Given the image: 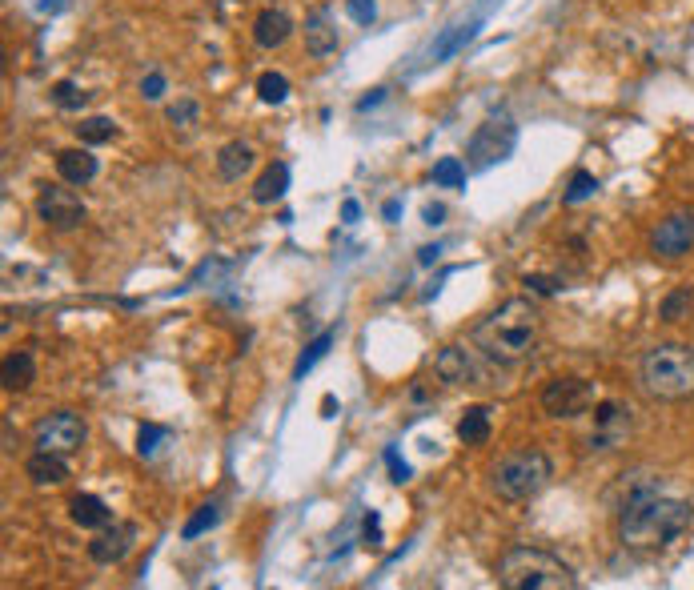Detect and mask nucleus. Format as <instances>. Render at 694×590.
Returning <instances> with one entry per match:
<instances>
[{
    "mask_svg": "<svg viewBox=\"0 0 694 590\" xmlns=\"http://www.w3.org/2000/svg\"><path fill=\"white\" fill-rule=\"evenodd\" d=\"M321 410H325V418H333V394L321 398Z\"/></svg>",
    "mask_w": 694,
    "mask_h": 590,
    "instance_id": "c03bdc74",
    "label": "nucleus"
},
{
    "mask_svg": "<svg viewBox=\"0 0 694 590\" xmlns=\"http://www.w3.org/2000/svg\"><path fill=\"white\" fill-rule=\"evenodd\" d=\"M650 249H654L658 257H666V261L686 257V253L694 249V213H690V209H678V213L662 217V221L654 225V233H650Z\"/></svg>",
    "mask_w": 694,
    "mask_h": 590,
    "instance_id": "9b49d317",
    "label": "nucleus"
},
{
    "mask_svg": "<svg viewBox=\"0 0 694 590\" xmlns=\"http://www.w3.org/2000/svg\"><path fill=\"white\" fill-rule=\"evenodd\" d=\"M257 97H261L265 105H281V101L289 97V81H285L281 73H261V77H257Z\"/></svg>",
    "mask_w": 694,
    "mask_h": 590,
    "instance_id": "c85d7f7f",
    "label": "nucleus"
},
{
    "mask_svg": "<svg viewBox=\"0 0 694 590\" xmlns=\"http://www.w3.org/2000/svg\"><path fill=\"white\" fill-rule=\"evenodd\" d=\"M289 37H293V21H289L281 9H265V13L253 21V41H257L261 49H281Z\"/></svg>",
    "mask_w": 694,
    "mask_h": 590,
    "instance_id": "a211bd4d",
    "label": "nucleus"
},
{
    "mask_svg": "<svg viewBox=\"0 0 694 590\" xmlns=\"http://www.w3.org/2000/svg\"><path fill=\"white\" fill-rule=\"evenodd\" d=\"M85 438H89V426H85V418L73 414V410H57V414L41 418L37 430H33V446H37V450L65 454V458L77 454V450L85 446Z\"/></svg>",
    "mask_w": 694,
    "mask_h": 590,
    "instance_id": "6e6552de",
    "label": "nucleus"
},
{
    "mask_svg": "<svg viewBox=\"0 0 694 590\" xmlns=\"http://www.w3.org/2000/svg\"><path fill=\"white\" fill-rule=\"evenodd\" d=\"M285 189H289V165H285V161H273V165L257 177V185H253V201H257V205H273V201L285 197Z\"/></svg>",
    "mask_w": 694,
    "mask_h": 590,
    "instance_id": "412c9836",
    "label": "nucleus"
},
{
    "mask_svg": "<svg viewBox=\"0 0 694 590\" xmlns=\"http://www.w3.org/2000/svg\"><path fill=\"white\" fill-rule=\"evenodd\" d=\"M434 185H442V189H462V185H466V165H462L458 157H442V161L434 165Z\"/></svg>",
    "mask_w": 694,
    "mask_h": 590,
    "instance_id": "cd10ccee",
    "label": "nucleus"
},
{
    "mask_svg": "<svg viewBox=\"0 0 694 590\" xmlns=\"http://www.w3.org/2000/svg\"><path fill=\"white\" fill-rule=\"evenodd\" d=\"M554 478V462L546 450L538 446H522V450H510L494 474H490V490L502 498V502H534Z\"/></svg>",
    "mask_w": 694,
    "mask_h": 590,
    "instance_id": "39448f33",
    "label": "nucleus"
},
{
    "mask_svg": "<svg viewBox=\"0 0 694 590\" xmlns=\"http://www.w3.org/2000/svg\"><path fill=\"white\" fill-rule=\"evenodd\" d=\"M37 217L49 225V229H57V233H69V229H81L85 225V217H89V209H85V201L73 193V189H61V185H45L41 193H37Z\"/></svg>",
    "mask_w": 694,
    "mask_h": 590,
    "instance_id": "1a4fd4ad",
    "label": "nucleus"
},
{
    "mask_svg": "<svg viewBox=\"0 0 694 590\" xmlns=\"http://www.w3.org/2000/svg\"><path fill=\"white\" fill-rule=\"evenodd\" d=\"M386 462H390V474H394V482H406L410 478V466L398 458V450H386Z\"/></svg>",
    "mask_w": 694,
    "mask_h": 590,
    "instance_id": "e433bc0d",
    "label": "nucleus"
},
{
    "mask_svg": "<svg viewBox=\"0 0 694 590\" xmlns=\"http://www.w3.org/2000/svg\"><path fill=\"white\" fill-rule=\"evenodd\" d=\"M77 137H81L85 145H105V141L117 137V125H113L109 117H89V121L77 125Z\"/></svg>",
    "mask_w": 694,
    "mask_h": 590,
    "instance_id": "a878e982",
    "label": "nucleus"
},
{
    "mask_svg": "<svg viewBox=\"0 0 694 590\" xmlns=\"http://www.w3.org/2000/svg\"><path fill=\"white\" fill-rule=\"evenodd\" d=\"M382 97H386V89H374L370 97H362V101H358V109H370V105H378Z\"/></svg>",
    "mask_w": 694,
    "mask_h": 590,
    "instance_id": "79ce46f5",
    "label": "nucleus"
},
{
    "mask_svg": "<svg viewBox=\"0 0 694 590\" xmlns=\"http://www.w3.org/2000/svg\"><path fill=\"white\" fill-rule=\"evenodd\" d=\"M57 173L69 185H89L97 177V157L89 149H61L57 153Z\"/></svg>",
    "mask_w": 694,
    "mask_h": 590,
    "instance_id": "6ab92c4d",
    "label": "nucleus"
},
{
    "mask_svg": "<svg viewBox=\"0 0 694 590\" xmlns=\"http://www.w3.org/2000/svg\"><path fill=\"white\" fill-rule=\"evenodd\" d=\"M25 474L33 478V486H65V482H69V462H65V454L37 450V454L25 462Z\"/></svg>",
    "mask_w": 694,
    "mask_h": 590,
    "instance_id": "dca6fc26",
    "label": "nucleus"
},
{
    "mask_svg": "<svg viewBox=\"0 0 694 590\" xmlns=\"http://www.w3.org/2000/svg\"><path fill=\"white\" fill-rule=\"evenodd\" d=\"M165 93H169L165 73H157V69H153V73H145V77H141V97H145V101H161Z\"/></svg>",
    "mask_w": 694,
    "mask_h": 590,
    "instance_id": "72a5a7b5",
    "label": "nucleus"
},
{
    "mask_svg": "<svg viewBox=\"0 0 694 590\" xmlns=\"http://www.w3.org/2000/svg\"><path fill=\"white\" fill-rule=\"evenodd\" d=\"M638 382L658 402H686L694 398V346L658 342L638 362Z\"/></svg>",
    "mask_w": 694,
    "mask_h": 590,
    "instance_id": "7ed1b4c3",
    "label": "nucleus"
},
{
    "mask_svg": "<svg viewBox=\"0 0 694 590\" xmlns=\"http://www.w3.org/2000/svg\"><path fill=\"white\" fill-rule=\"evenodd\" d=\"M249 169H253V149L245 141H229V145L217 149V173L225 181H241Z\"/></svg>",
    "mask_w": 694,
    "mask_h": 590,
    "instance_id": "aec40b11",
    "label": "nucleus"
},
{
    "mask_svg": "<svg viewBox=\"0 0 694 590\" xmlns=\"http://www.w3.org/2000/svg\"><path fill=\"white\" fill-rule=\"evenodd\" d=\"M434 370H438V378L450 382V386H470V382H478V366H474V358H470L466 346H446V350L434 358Z\"/></svg>",
    "mask_w": 694,
    "mask_h": 590,
    "instance_id": "2eb2a0df",
    "label": "nucleus"
},
{
    "mask_svg": "<svg viewBox=\"0 0 694 590\" xmlns=\"http://www.w3.org/2000/svg\"><path fill=\"white\" fill-rule=\"evenodd\" d=\"M458 438L466 446H482L490 438V406H470L458 422Z\"/></svg>",
    "mask_w": 694,
    "mask_h": 590,
    "instance_id": "5701e85b",
    "label": "nucleus"
},
{
    "mask_svg": "<svg viewBox=\"0 0 694 590\" xmlns=\"http://www.w3.org/2000/svg\"><path fill=\"white\" fill-rule=\"evenodd\" d=\"M53 101H57V109H85L89 105V93L77 89L73 81H57L53 85Z\"/></svg>",
    "mask_w": 694,
    "mask_h": 590,
    "instance_id": "2f4dec72",
    "label": "nucleus"
},
{
    "mask_svg": "<svg viewBox=\"0 0 694 590\" xmlns=\"http://www.w3.org/2000/svg\"><path fill=\"white\" fill-rule=\"evenodd\" d=\"M634 434V418H630V406L622 402H598L594 406V426L586 434V450L590 454H610V450H622Z\"/></svg>",
    "mask_w": 694,
    "mask_h": 590,
    "instance_id": "0eeeda50",
    "label": "nucleus"
},
{
    "mask_svg": "<svg viewBox=\"0 0 694 590\" xmlns=\"http://www.w3.org/2000/svg\"><path fill=\"white\" fill-rule=\"evenodd\" d=\"M345 9H350V17H354L358 25H374V17H378V0H345Z\"/></svg>",
    "mask_w": 694,
    "mask_h": 590,
    "instance_id": "c9c22d12",
    "label": "nucleus"
},
{
    "mask_svg": "<svg viewBox=\"0 0 694 590\" xmlns=\"http://www.w3.org/2000/svg\"><path fill=\"white\" fill-rule=\"evenodd\" d=\"M137 546V526L133 522H109L105 530H97V538L89 542V558L97 566H117L129 558V550Z\"/></svg>",
    "mask_w": 694,
    "mask_h": 590,
    "instance_id": "f8f14e48",
    "label": "nucleus"
},
{
    "mask_svg": "<svg viewBox=\"0 0 694 590\" xmlns=\"http://www.w3.org/2000/svg\"><path fill=\"white\" fill-rule=\"evenodd\" d=\"M337 49V21L329 9H313L305 17V53L309 57H329Z\"/></svg>",
    "mask_w": 694,
    "mask_h": 590,
    "instance_id": "4468645a",
    "label": "nucleus"
},
{
    "mask_svg": "<svg viewBox=\"0 0 694 590\" xmlns=\"http://www.w3.org/2000/svg\"><path fill=\"white\" fill-rule=\"evenodd\" d=\"M514 145H518V125L510 117H486L478 125V133L470 137L466 157H470L474 169H490V165L506 161L514 153Z\"/></svg>",
    "mask_w": 694,
    "mask_h": 590,
    "instance_id": "423d86ee",
    "label": "nucleus"
},
{
    "mask_svg": "<svg viewBox=\"0 0 694 590\" xmlns=\"http://www.w3.org/2000/svg\"><path fill=\"white\" fill-rule=\"evenodd\" d=\"M329 346H333V330L317 334V338H313V342L301 350V358H297V366H293V378L301 382V378H305V374H309V370H313V366H317V362L329 354Z\"/></svg>",
    "mask_w": 694,
    "mask_h": 590,
    "instance_id": "393cba45",
    "label": "nucleus"
},
{
    "mask_svg": "<svg viewBox=\"0 0 694 590\" xmlns=\"http://www.w3.org/2000/svg\"><path fill=\"white\" fill-rule=\"evenodd\" d=\"M594 193H598V177H594V173H586V169H578V173L570 177V185H566L562 201H566V205H582V201H590Z\"/></svg>",
    "mask_w": 694,
    "mask_h": 590,
    "instance_id": "bb28decb",
    "label": "nucleus"
},
{
    "mask_svg": "<svg viewBox=\"0 0 694 590\" xmlns=\"http://www.w3.org/2000/svg\"><path fill=\"white\" fill-rule=\"evenodd\" d=\"M594 406V382L590 378H554L542 390V410L550 418H582Z\"/></svg>",
    "mask_w": 694,
    "mask_h": 590,
    "instance_id": "9d476101",
    "label": "nucleus"
},
{
    "mask_svg": "<svg viewBox=\"0 0 694 590\" xmlns=\"http://www.w3.org/2000/svg\"><path fill=\"white\" fill-rule=\"evenodd\" d=\"M650 494H662L658 474H650V470H630V474H618V482L606 490V506L618 514V510H626V506L650 498Z\"/></svg>",
    "mask_w": 694,
    "mask_h": 590,
    "instance_id": "ddd939ff",
    "label": "nucleus"
},
{
    "mask_svg": "<svg viewBox=\"0 0 694 590\" xmlns=\"http://www.w3.org/2000/svg\"><path fill=\"white\" fill-rule=\"evenodd\" d=\"M382 217H386V221H398V217H402V201H386V205H382Z\"/></svg>",
    "mask_w": 694,
    "mask_h": 590,
    "instance_id": "a19ab883",
    "label": "nucleus"
},
{
    "mask_svg": "<svg viewBox=\"0 0 694 590\" xmlns=\"http://www.w3.org/2000/svg\"><path fill=\"white\" fill-rule=\"evenodd\" d=\"M366 546H382V530H378V510L366 514Z\"/></svg>",
    "mask_w": 694,
    "mask_h": 590,
    "instance_id": "4c0bfd02",
    "label": "nucleus"
},
{
    "mask_svg": "<svg viewBox=\"0 0 694 590\" xmlns=\"http://www.w3.org/2000/svg\"><path fill=\"white\" fill-rule=\"evenodd\" d=\"M165 117H169V125H173V129H193V125L201 121V105H197L193 97H181L177 105H169V113H165Z\"/></svg>",
    "mask_w": 694,
    "mask_h": 590,
    "instance_id": "7c9ffc66",
    "label": "nucleus"
},
{
    "mask_svg": "<svg viewBox=\"0 0 694 590\" xmlns=\"http://www.w3.org/2000/svg\"><path fill=\"white\" fill-rule=\"evenodd\" d=\"M165 438H169V430H161V426H141V434H137V454H141V458H153V454L161 450Z\"/></svg>",
    "mask_w": 694,
    "mask_h": 590,
    "instance_id": "473e14b6",
    "label": "nucleus"
},
{
    "mask_svg": "<svg viewBox=\"0 0 694 590\" xmlns=\"http://www.w3.org/2000/svg\"><path fill=\"white\" fill-rule=\"evenodd\" d=\"M217 522H221V506H217V502H205V506H197V514L185 522V530H181V534H185V538H197V534L213 530Z\"/></svg>",
    "mask_w": 694,
    "mask_h": 590,
    "instance_id": "c756f323",
    "label": "nucleus"
},
{
    "mask_svg": "<svg viewBox=\"0 0 694 590\" xmlns=\"http://www.w3.org/2000/svg\"><path fill=\"white\" fill-rule=\"evenodd\" d=\"M690 306H694V289H690V285H678V289H670L666 298H662V306H658V318H662L666 326H674V322L690 318Z\"/></svg>",
    "mask_w": 694,
    "mask_h": 590,
    "instance_id": "b1692460",
    "label": "nucleus"
},
{
    "mask_svg": "<svg viewBox=\"0 0 694 590\" xmlns=\"http://www.w3.org/2000/svg\"><path fill=\"white\" fill-rule=\"evenodd\" d=\"M498 582L506 590H574L578 574L542 546H514L498 562Z\"/></svg>",
    "mask_w": 694,
    "mask_h": 590,
    "instance_id": "20e7f679",
    "label": "nucleus"
},
{
    "mask_svg": "<svg viewBox=\"0 0 694 590\" xmlns=\"http://www.w3.org/2000/svg\"><path fill=\"white\" fill-rule=\"evenodd\" d=\"M37 382V362L29 350H17L5 358V390H29Z\"/></svg>",
    "mask_w": 694,
    "mask_h": 590,
    "instance_id": "4be33fe9",
    "label": "nucleus"
},
{
    "mask_svg": "<svg viewBox=\"0 0 694 590\" xmlns=\"http://www.w3.org/2000/svg\"><path fill=\"white\" fill-rule=\"evenodd\" d=\"M69 518H73L81 530H105V526L113 522V510H109V502L97 498V494H73Z\"/></svg>",
    "mask_w": 694,
    "mask_h": 590,
    "instance_id": "f3484780",
    "label": "nucleus"
},
{
    "mask_svg": "<svg viewBox=\"0 0 694 590\" xmlns=\"http://www.w3.org/2000/svg\"><path fill=\"white\" fill-rule=\"evenodd\" d=\"M474 346L498 362V366H518L534 354L538 346V310L530 298H510L502 302L494 314H486L478 326H474Z\"/></svg>",
    "mask_w": 694,
    "mask_h": 590,
    "instance_id": "f03ea898",
    "label": "nucleus"
},
{
    "mask_svg": "<svg viewBox=\"0 0 694 590\" xmlns=\"http://www.w3.org/2000/svg\"><path fill=\"white\" fill-rule=\"evenodd\" d=\"M358 217H362V205H358V201L350 197V201L341 205V221H358Z\"/></svg>",
    "mask_w": 694,
    "mask_h": 590,
    "instance_id": "58836bf2",
    "label": "nucleus"
},
{
    "mask_svg": "<svg viewBox=\"0 0 694 590\" xmlns=\"http://www.w3.org/2000/svg\"><path fill=\"white\" fill-rule=\"evenodd\" d=\"M690 526H694V506L682 498H666V494H650V498L618 510V538H622V546H630L638 554H658V550L674 546Z\"/></svg>",
    "mask_w": 694,
    "mask_h": 590,
    "instance_id": "f257e3e1",
    "label": "nucleus"
},
{
    "mask_svg": "<svg viewBox=\"0 0 694 590\" xmlns=\"http://www.w3.org/2000/svg\"><path fill=\"white\" fill-rule=\"evenodd\" d=\"M522 285H530V293H542V298H554V293L562 289V281H558V277H542V273H526V277H522Z\"/></svg>",
    "mask_w": 694,
    "mask_h": 590,
    "instance_id": "f704fd0d",
    "label": "nucleus"
},
{
    "mask_svg": "<svg viewBox=\"0 0 694 590\" xmlns=\"http://www.w3.org/2000/svg\"><path fill=\"white\" fill-rule=\"evenodd\" d=\"M422 217H426V225H442L446 209H442V205H426V213H422Z\"/></svg>",
    "mask_w": 694,
    "mask_h": 590,
    "instance_id": "ea45409f",
    "label": "nucleus"
},
{
    "mask_svg": "<svg viewBox=\"0 0 694 590\" xmlns=\"http://www.w3.org/2000/svg\"><path fill=\"white\" fill-rule=\"evenodd\" d=\"M438 253H442L438 245H426V249H418V261H422V265H430V261H434Z\"/></svg>",
    "mask_w": 694,
    "mask_h": 590,
    "instance_id": "37998d69",
    "label": "nucleus"
}]
</instances>
